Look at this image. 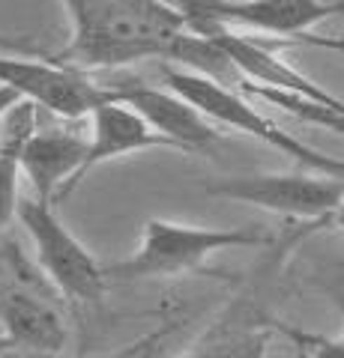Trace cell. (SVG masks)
Returning <instances> with one entry per match:
<instances>
[{"label":"cell","instance_id":"obj_3","mask_svg":"<svg viewBox=\"0 0 344 358\" xmlns=\"http://www.w3.org/2000/svg\"><path fill=\"white\" fill-rule=\"evenodd\" d=\"M0 334L13 350L57 355L69 341L60 293L15 239L0 245Z\"/></svg>","mask_w":344,"mask_h":358},{"label":"cell","instance_id":"obj_13","mask_svg":"<svg viewBox=\"0 0 344 358\" xmlns=\"http://www.w3.org/2000/svg\"><path fill=\"white\" fill-rule=\"evenodd\" d=\"M39 126V108L33 102H21L9 110L0 126V233L15 221L18 212V182H21V147Z\"/></svg>","mask_w":344,"mask_h":358},{"label":"cell","instance_id":"obj_12","mask_svg":"<svg viewBox=\"0 0 344 358\" xmlns=\"http://www.w3.org/2000/svg\"><path fill=\"white\" fill-rule=\"evenodd\" d=\"M90 134H87V152L78 171V185L87 173L99 164H108L123 155L147 152V150H174L159 131H153L135 110L123 102H105L90 110Z\"/></svg>","mask_w":344,"mask_h":358},{"label":"cell","instance_id":"obj_15","mask_svg":"<svg viewBox=\"0 0 344 358\" xmlns=\"http://www.w3.org/2000/svg\"><path fill=\"white\" fill-rule=\"evenodd\" d=\"M266 343L261 329H219L186 358H263Z\"/></svg>","mask_w":344,"mask_h":358},{"label":"cell","instance_id":"obj_1","mask_svg":"<svg viewBox=\"0 0 344 358\" xmlns=\"http://www.w3.org/2000/svg\"><path fill=\"white\" fill-rule=\"evenodd\" d=\"M69 18V42L51 63L75 72L126 69L141 60L177 63L188 30L168 0H60Z\"/></svg>","mask_w":344,"mask_h":358},{"label":"cell","instance_id":"obj_8","mask_svg":"<svg viewBox=\"0 0 344 358\" xmlns=\"http://www.w3.org/2000/svg\"><path fill=\"white\" fill-rule=\"evenodd\" d=\"M0 87L15 90L25 102L60 120H84L93 108L117 99L111 84H99L90 75L57 66L42 54L0 51Z\"/></svg>","mask_w":344,"mask_h":358},{"label":"cell","instance_id":"obj_5","mask_svg":"<svg viewBox=\"0 0 344 358\" xmlns=\"http://www.w3.org/2000/svg\"><path fill=\"white\" fill-rule=\"evenodd\" d=\"M18 224L25 227L33 245V263L57 289L60 299L69 301H102L108 289L105 266L93 251L60 221L54 203H42L36 197H21Z\"/></svg>","mask_w":344,"mask_h":358},{"label":"cell","instance_id":"obj_2","mask_svg":"<svg viewBox=\"0 0 344 358\" xmlns=\"http://www.w3.org/2000/svg\"><path fill=\"white\" fill-rule=\"evenodd\" d=\"M270 236L261 227H198L150 218L141 230V242L126 260L105 266L111 281H150V278H177L198 272L209 257L231 248H258Z\"/></svg>","mask_w":344,"mask_h":358},{"label":"cell","instance_id":"obj_18","mask_svg":"<svg viewBox=\"0 0 344 358\" xmlns=\"http://www.w3.org/2000/svg\"><path fill=\"white\" fill-rule=\"evenodd\" d=\"M317 48H326V51H338V54H344V36H320Z\"/></svg>","mask_w":344,"mask_h":358},{"label":"cell","instance_id":"obj_10","mask_svg":"<svg viewBox=\"0 0 344 358\" xmlns=\"http://www.w3.org/2000/svg\"><path fill=\"white\" fill-rule=\"evenodd\" d=\"M87 152V134L72 129L36 126L21 147V176L30 182V197L60 203L78 188V171Z\"/></svg>","mask_w":344,"mask_h":358},{"label":"cell","instance_id":"obj_19","mask_svg":"<svg viewBox=\"0 0 344 358\" xmlns=\"http://www.w3.org/2000/svg\"><path fill=\"white\" fill-rule=\"evenodd\" d=\"M150 341H156V334H150V338H144V341H138V343H129L123 352H117V355H111V358H135V355H138V350H141V346H147Z\"/></svg>","mask_w":344,"mask_h":358},{"label":"cell","instance_id":"obj_17","mask_svg":"<svg viewBox=\"0 0 344 358\" xmlns=\"http://www.w3.org/2000/svg\"><path fill=\"white\" fill-rule=\"evenodd\" d=\"M18 102H21V96L15 93V90H9V87H0V126H4L6 114H9V110H13Z\"/></svg>","mask_w":344,"mask_h":358},{"label":"cell","instance_id":"obj_6","mask_svg":"<svg viewBox=\"0 0 344 358\" xmlns=\"http://www.w3.org/2000/svg\"><path fill=\"white\" fill-rule=\"evenodd\" d=\"M188 30L209 36L216 30L266 33L273 45L312 33L320 21L344 13V0H168Z\"/></svg>","mask_w":344,"mask_h":358},{"label":"cell","instance_id":"obj_11","mask_svg":"<svg viewBox=\"0 0 344 358\" xmlns=\"http://www.w3.org/2000/svg\"><path fill=\"white\" fill-rule=\"evenodd\" d=\"M209 39L219 45V51L228 57V63L234 66L237 81H254V84H266V87H279V90H291V93L317 99L324 105H344V99L336 93H329L326 87L315 84L308 75H303L291 66L273 42H261L252 36H242L237 30H216L209 33Z\"/></svg>","mask_w":344,"mask_h":358},{"label":"cell","instance_id":"obj_4","mask_svg":"<svg viewBox=\"0 0 344 358\" xmlns=\"http://www.w3.org/2000/svg\"><path fill=\"white\" fill-rule=\"evenodd\" d=\"M162 78H165V84H168V90L180 93L186 102H192L213 126L242 131V134H249V138L261 141L263 147L275 150L279 155H287L291 162L308 167V171L344 179V159L341 155L320 152L312 147V143L299 141L296 134L284 131L279 122H273L270 117H263L261 110H254L252 99L240 96L237 90L221 87L213 81V78L180 69V66H168V63L162 66Z\"/></svg>","mask_w":344,"mask_h":358},{"label":"cell","instance_id":"obj_9","mask_svg":"<svg viewBox=\"0 0 344 358\" xmlns=\"http://www.w3.org/2000/svg\"><path fill=\"white\" fill-rule=\"evenodd\" d=\"M111 87L117 93V102L129 105L174 150L188 155H213L225 143L221 129L174 90H156L144 81H120Z\"/></svg>","mask_w":344,"mask_h":358},{"label":"cell","instance_id":"obj_7","mask_svg":"<svg viewBox=\"0 0 344 358\" xmlns=\"http://www.w3.org/2000/svg\"><path fill=\"white\" fill-rule=\"evenodd\" d=\"M207 194L258 206L273 215L303 218L317 227L344 206V179L326 173H242L207 185Z\"/></svg>","mask_w":344,"mask_h":358},{"label":"cell","instance_id":"obj_16","mask_svg":"<svg viewBox=\"0 0 344 358\" xmlns=\"http://www.w3.org/2000/svg\"><path fill=\"white\" fill-rule=\"evenodd\" d=\"M338 305L344 310V296H338ZM279 334L291 343H299L312 358H344V329L338 334H317L294 326H279Z\"/></svg>","mask_w":344,"mask_h":358},{"label":"cell","instance_id":"obj_21","mask_svg":"<svg viewBox=\"0 0 344 358\" xmlns=\"http://www.w3.org/2000/svg\"><path fill=\"white\" fill-rule=\"evenodd\" d=\"M291 346H294V358H312V355H308V352H305L299 343H291Z\"/></svg>","mask_w":344,"mask_h":358},{"label":"cell","instance_id":"obj_22","mask_svg":"<svg viewBox=\"0 0 344 358\" xmlns=\"http://www.w3.org/2000/svg\"><path fill=\"white\" fill-rule=\"evenodd\" d=\"M9 350H13V346H9V341L4 338V334H0V358H4V355H6Z\"/></svg>","mask_w":344,"mask_h":358},{"label":"cell","instance_id":"obj_20","mask_svg":"<svg viewBox=\"0 0 344 358\" xmlns=\"http://www.w3.org/2000/svg\"><path fill=\"white\" fill-rule=\"evenodd\" d=\"M326 227H332V230H341L344 233V206L336 212V215H332L329 221H326Z\"/></svg>","mask_w":344,"mask_h":358},{"label":"cell","instance_id":"obj_14","mask_svg":"<svg viewBox=\"0 0 344 358\" xmlns=\"http://www.w3.org/2000/svg\"><path fill=\"white\" fill-rule=\"evenodd\" d=\"M234 90H237L240 96L254 99V102H266V105L279 108V110H284V114H291L294 120L308 122V126H317V129L344 134V105H324V102H317V99L291 93V90H279V87L242 81V78L234 84Z\"/></svg>","mask_w":344,"mask_h":358}]
</instances>
